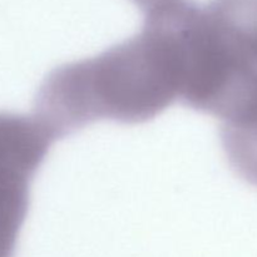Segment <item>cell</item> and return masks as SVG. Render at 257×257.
I'll return each instance as SVG.
<instances>
[{"label":"cell","instance_id":"6da1fadb","mask_svg":"<svg viewBox=\"0 0 257 257\" xmlns=\"http://www.w3.org/2000/svg\"><path fill=\"white\" fill-rule=\"evenodd\" d=\"M183 49L172 2L145 13L140 33L88 59L53 69L40 84L34 115L55 140L97 120L145 123L183 90Z\"/></svg>","mask_w":257,"mask_h":257},{"label":"cell","instance_id":"7a4b0ae2","mask_svg":"<svg viewBox=\"0 0 257 257\" xmlns=\"http://www.w3.org/2000/svg\"><path fill=\"white\" fill-rule=\"evenodd\" d=\"M228 163L257 186V0H217L213 90Z\"/></svg>","mask_w":257,"mask_h":257},{"label":"cell","instance_id":"3957f363","mask_svg":"<svg viewBox=\"0 0 257 257\" xmlns=\"http://www.w3.org/2000/svg\"><path fill=\"white\" fill-rule=\"evenodd\" d=\"M53 142L35 115L0 112V257L14 256L30 185Z\"/></svg>","mask_w":257,"mask_h":257},{"label":"cell","instance_id":"277c9868","mask_svg":"<svg viewBox=\"0 0 257 257\" xmlns=\"http://www.w3.org/2000/svg\"><path fill=\"white\" fill-rule=\"evenodd\" d=\"M143 13H147L150 10L155 9V8L161 7V5L166 4V3L171 2V0H132Z\"/></svg>","mask_w":257,"mask_h":257}]
</instances>
